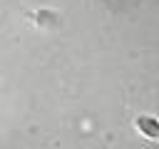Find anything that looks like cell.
Here are the masks:
<instances>
[{"label": "cell", "instance_id": "1", "mask_svg": "<svg viewBox=\"0 0 159 149\" xmlns=\"http://www.w3.org/2000/svg\"><path fill=\"white\" fill-rule=\"evenodd\" d=\"M134 127H137V132L144 134L147 139L159 142V119H157V117H152V114H139V117H134Z\"/></svg>", "mask_w": 159, "mask_h": 149}]
</instances>
